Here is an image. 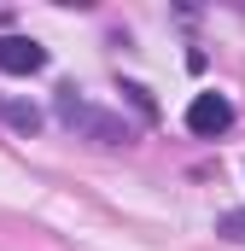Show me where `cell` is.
<instances>
[{
    "mask_svg": "<svg viewBox=\"0 0 245 251\" xmlns=\"http://www.w3.org/2000/svg\"><path fill=\"white\" fill-rule=\"evenodd\" d=\"M53 111H59V123L70 128L76 140H94V146H134V123H128L122 111L94 105L76 82H64L59 94H53Z\"/></svg>",
    "mask_w": 245,
    "mask_h": 251,
    "instance_id": "cell-1",
    "label": "cell"
},
{
    "mask_svg": "<svg viewBox=\"0 0 245 251\" xmlns=\"http://www.w3.org/2000/svg\"><path fill=\"white\" fill-rule=\"evenodd\" d=\"M187 128H193L198 140L228 134V128H234V100H228V94H193V105H187Z\"/></svg>",
    "mask_w": 245,
    "mask_h": 251,
    "instance_id": "cell-2",
    "label": "cell"
},
{
    "mask_svg": "<svg viewBox=\"0 0 245 251\" xmlns=\"http://www.w3.org/2000/svg\"><path fill=\"white\" fill-rule=\"evenodd\" d=\"M0 70L6 76H35V70H47V47L35 35H0Z\"/></svg>",
    "mask_w": 245,
    "mask_h": 251,
    "instance_id": "cell-3",
    "label": "cell"
},
{
    "mask_svg": "<svg viewBox=\"0 0 245 251\" xmlns=\"http://www.w3.org/2000/svg\"><path fill=\"white\" fill-rule=\"evenodd\" d=\"M0 117L18 128V134H35V128H41V111H35L29 100H6V94H0Z\"/></svg>",
    "mask_w": 245,
    "mask_h": 251,
    "instance_id": "cell-4",
    "label": "cell"
},
{
    "mask_svg": "<svg viewBox=\"0 0 245 251\" xmlns=\"http://www.w3.org/2000/svg\"><path fill=\"white\" fill-rule=\"evenodd\" d=\"M216 234H222L228 246H245V210H222V216H216Z\"/></svg>",
    "mask_w": 245,
    "mask_h": 251,
    "instance_id": "cell-5",
    "label": "cell"
},
{
    "mask_svg": "<svg viewBox=\"0 0 245 251\" xmlns=\"http://www.w3.org/2000/svg\"><path fill=\"white\" fill-rule=\"evenodd\" d=\"M122 94H128V105H134V111H140L146 123L158 117V100H152V88H140V82H122Z\"/></svg>",
    "mask_w": 245,
    "mask_h": 251,
    "instance_id": "cell-6",
    "label": "cell"
}]
</instances>
